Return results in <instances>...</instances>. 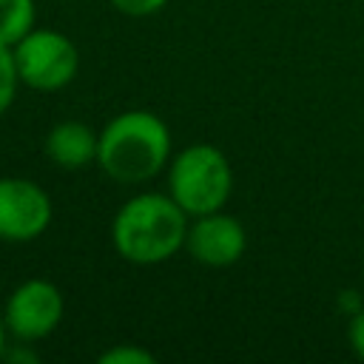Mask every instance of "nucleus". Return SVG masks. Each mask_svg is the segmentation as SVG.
<instances>
[{"label": "nucleus", "mask_w": 364, "mask_h": 364, "mask_svg": "<svg viewBox=\"0 0 364 364\" xmlns=\"http://www.w3.org/2000/svg\"><path fill=\"white\" fill-rule=\"evenodd\" d=\"M230 191L233 171L216 145H188L168 162V193L191 219L222 210L230 199Z\"/></svg>", "instance_id": "3"}, {"label": "nucleus", "mask_w": 364, "mask_h": 364, "mask_svg": "<svg viewBox=\"0 0 364 364\" xmlns=\"http://www.w3.org/2000/svg\"><path fill=\"white\" fill-rule=\"evenodd\" d=\"M6 344H9V330H6V321H3V316H0V355H3Z\"/></svg>", "instance_id": "15"}, {"label": "nucleus", "mask_w": 364, "mask_h": 364, "mask_svg": "<svg viewBox=\"0 0 364 364\" xmlns=\"http://www.w3.org/2000/svg\"><path fill=\"white\" fill-rule=\"evenodd\" d=\"M0 358H3V361H11V364H14V361H26V364H34L40 355H37V353L28 347V341H17L14 347H9V344H6V350H3V355H0Z\"/></svg>", "instance_id": "14"}, {"label": "nucleus", "mask_w": 364, "mask_h": 364, "mask_svg": "<svg viewBox=\"0 0 364 364\" xmlns=\"http://www.w3.org/2000/svg\"><path fill=\"white\" fill-rule=\"evenodd\" d=\"M168 0H111V6L128 17H148L154 11H159Z\"/></svg>", "instance_id": "12"}, {"label": "nucleus", "mask_w": 364, "mask_h": 364, "mask_svg": "<svg viewBox=\"0 0 364 364\" xmlns=\"http://www.w3.org/2000/svg\"><path fill=\"white\" fill-rule=\"evenodd\" d=\"M100 361L102 364H154L156 355L136 344H114L100 353Z\"/></svg>", "instance_id": "11"}, {"label": "nucleus", "mask_w": 364, "mask_h": 364, "mask_svg": "<svg viewBox=\"0 0 364 364\" xmlns=\"http://www.w3.org/2000/svg\"><path fill=\"white\" fill-rule=\"evenodd\" d=\"M347 338H350V347L358 358H364V307L353 313L350 318V327H347Z\"/></svg>", "instance_id": "13"}, {"label": "nucleus", "mask_w": 364, "mask_h": 364, "mask_svg": "<svg viewBox=\"0 0 364 364\" xmlns=\"http://www.w3.org/2000/svg\"><path fill=\"white\" fill-rule=\"evenodd\" d=\"M171 162V131L154 111H122L100 131L97 165L119 185L154 179Z\"/></svg>", "instance_id": "2"}, {"label": "nucleus", "mask_w": 364, "mask_h": 364, "mask_svg": "<svg viewBox=\"0 0 364 364\" xmlns=\"http://www.w3.org/2000/svg\"><path fill=\"white\" fill-rule=\"evenodd\" d=\"M17 85H20V74H17V65H14V54H11L9 46L0 43V117L14 105Z\"/></svg>", "instance_id": "10"}, {"label": "nucleus", "mask_w": 364, "mask_h": 364, "mask_svg": "<svg viewBox=\"0 0 364 364\" xmlns=\"http://www.w3.org/2000/svg\"><path fill=\"white\" fill-rule=\"evenodd\" d=\"M245 245H247V236L242 222L222 210L193 216L185 236V250L191 253V259L208 267H228L239 262L245 253Z\"/></svg>", "instance_id": "7"}, {"label": "nucleus", "mask_w": 364, "mask_h": 364, "mask_svg": "<svg viewBox=\"0 0 364 364\" xmlns=\"http://www.w3.org/2000/svg\"><path fill=\"white\" fill-rule=\"evenodd\" d=\"M97 145L100 134L80 119H63L46 134V156L63 171H80L97 162Z\"/></svg>", "instance_id": "8"}, {"label": "nucleus", "mask_w": 364, "mask_h": 364, "mask_svg": "<svg viewBox=\"0 0 364 364\" xmlns=\"http://www.w3.org/2000/svg\"><path fill=\"white\" fill-rule=\"evenodd\" d=\"M14 65L20 82L31 91L51 94L65 88L80 71V51L63 31L54 28H31L14 48Z\"/></svg>", "instance_id": "4"}, {"label": "nucleus", "mask_w": 364, "mask_h": 364, "mask_svg": "<svg viewBox=\"0 0 364 364\" xmlns=\"http://www.w3.org/2000/svg\"><path fill=\"white\" fill-rule=\"evenodd\" d=\"M63 310H65V301L54 282L26 279L6 299L3 321L9 336H14L17 341L34 344L57 330V324L63 321Z\"/></svg>", "instance_id": "5"}, {"label": "nucleus", "mask_w": 364, "mask_h": 364, "mask_svg": "<svg viewBox=\"0 0 364 364\" xmlns=\"http://www.w3.org/2000/svg\"><path fill=\"white\" fill-rule=\"evenodd\" d=\"M37 20L34 0H0V43L14 48Z\"/></svg>", "instance_id": "9"}, {"label": "nucleus", "mask_w": 364, "mask_h": 364, "mask_svg": "<svg viewBox=\"0 0 364 364\" xmlns=\"http://www.w3.org/2000/svg\"><path fill=\"white\" fill-rule=\"evenodd\" d=\"M54 216L51 196L26 176H0V239L3 242H34L40 239Z\"/></svg>", "instance_id": "6"}, {"label": "nucleus", "mask_w": 364, "mask_h": 364, "mask_svg": "<svg viewBox=\"0 0 364 364\" xmlns=\"http://www.w3.org/2000/svg\"><path fill=\"white\" fill-rule=\"evenodd\" d=\"M191 216L171 193L131 196L111 222V245L131 264H159L185 247Z\"/></svg>", "instance_id": "1"}]
</instances>
